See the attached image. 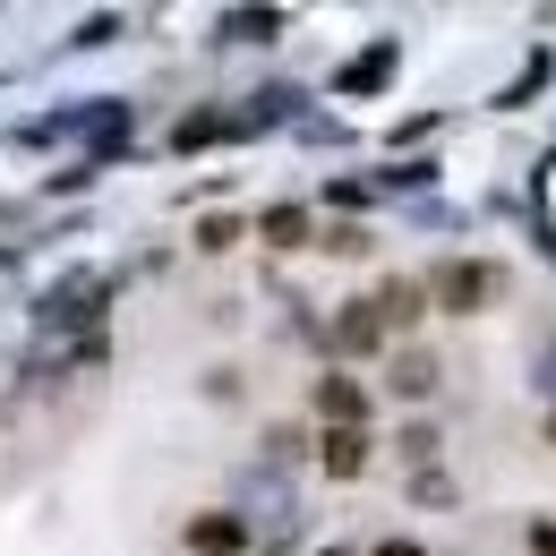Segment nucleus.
I'll return each instance as SVG.
<instances>
[{"instance_id":"1","label":"nucleus","mask_w":556,"mask_h":556,"mask_svg":"<svg viewBox=\"0 0 556 556\" xmlns=\"http://www.w3.org/2000/svg\"><path fill=\"white\" fill-rule=\"evenodd\" d=\"M488 291H496L488 266H445V275H437V300H445V308H480Z\"/></svg>"},{"instance_id":"2","label":"nucleus","mask_w":556,"mask_h":556,"mask_svg":"<svg viewBox=\"0 0 556 556\" xmlns=\"http://www.w3.org/2000/svg\"><path fill=\"white\" fill-rule=\"evenodd\" d=\"M189 548H198V556H240V548H249V531H240L231 514H206V522H189Z\"/></svg>"},{"instance_id":"3","label":"nucleus","mask_w":556,"mask_h":556,"mask_svg":"<svg viewBox=\"0 0 556 556\" xmlns=\"http://www.w3.org/2000/svg\"><path fill=\"white\" fill-rule=\"evenodd\" d=\"M359 463H368V437H359V428H326V471H334V480H359Z\"/></svg>"},{"instance_id":"4","label":"nucleus","mask_w":556,"mask_h":556,"mask_svg":"<svg viewBox=\"0 0 556 556\" xmlns=\"http://www.w3.org/2000/svg\"><path fill=\"white\" fill-rule=\"evenodd\" d=\"M317 412L334 419V428H351V419H359V386H351V377H326V386H317Z\"/></svg>"},{"instance_id":"5","label":"nucleus","mask_w":556,"mask_h":556,"mask_svg":"<svg viewBox=\"0 0 556 556\" xmlns=\"http://www.w3.org/2000/svg\"><path fill=\"white\" fill-rule=\"evenodd\" d=\"M368 308H377V326H412V317H419V291H412V282H386V300H368Z\"/></svg>"},{"instance_id":"6","label":"nucleus","mask_w":556,"mask_h":556,"mask_svg":"<svg viewBox=\"0 0 556 556\" xmlns=\"http://www.w3.org/2000/svg\"><path fill=\"white\" fill-rule=\"evenodd\" d=\"M300 231H308V214H291V206L266 214V240H275V249H300Z\"/></svg>"},{"instance_id":"7","label":"nucleus","mask_w":556,"mask_h":556,"mask_svg":"<svg viewBox=\"0 0 556 556\" xmlns=\"http://www.w3.org/2000/svg\"><path fill=\"white\" fill-rule=\"evenodd\" d=\"M394 386H403V394H428V386H437V368H428V359H419V351H412V359L394 368Z\"/></svg>"},{"instance_id":"8","label":"nucleus","mask_w":556,"mask_h":556,"mask_svg":"<svg viewBox=\"0 0 556 556\" xmlns=\"http://www.w3.org/2000/svg\"><path fill=\"white\" fill-rule=\"evenodd\" d=\"M343 343H351V351L377 343V317H368V308H351V317H343Z\"/></svg>"}]
</instances>
